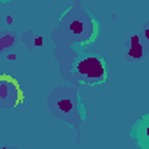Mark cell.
Listing matches in <instances>:
<instances>
[{
  "mask_svg": "<svg viewBox=\"0 0 149 149\" xmlns=\"http://www.w3.org/2000/svg\"><path fill=\"white\" fill-rule=\"evenodd\" d=\"M76 70L86 81H102L105 76V65L97 56H84L77 61Z\"/></svg>",
  "mask_w": 149,
  "mask_h": 149,
  "instance_id": "6da1fadb",
  "label": "cell"
},
{
  "mask_svg": "<svg viewBox=\"0 0 149 149\" xmlns=\"http://www.w3.org/2000/svg\"><path fill=\"white\" fill-rule=\"evenodd\" d=\"M21 98L23 97H21L19 86L13 77H7V76L0 77V107L4 109L14 107L21 102Z\"/></svg>",
  "mask_w": 149,
  "mask_h": 149,
  "instance_id": "7a4b0ae2",
  "label": "cell"
},
{
  "mask_svg": "<svg viewBox=\"0 0 149 149\" xmlns=\"http://www.w3.org/2000/svg\"><path fill=\"white\" fill-rule=\"evenodd\" d=\"M91 21H83V19H72L68 23V33L72 35V39L76 40H83V37H86L88 32V25Z\"/></svg>",
  "mask_w": 149,
  "mask_h": 149,
  "instance_id": "3957f363",
  "label": "cell"
},
{
  "mask_svg": "<svg viewBox=\"0 0 149 149\" xmlns=\"http://www.w3.org/2000/svg\"><path fill=\"white\" fill-rule=\"evenodd\" d=\"M132 58H140L142 56V46H140V42H139V39L137 37H133L132 39V46H130V53H128Z\"/></svg>",
  "mask_w": 149,
  "mask_h": 149,
  "instance_id": "277c9868",
  "label": "cell"
},
{
  "mask_svg": "<svg viewBox=\"0 0 149 149\" xmlns=\"http://www.w3.org/2000/svg\"><path fill=\"white\" fill-rule=\"evenodd\" d=\"M56 109L60 111V112H70L72 109H74V104H72V100H68V98H60L58 102H56Z\"/></svg>",
  "mask_w": 149,
  "mask_h": 149,
  "instance_id": "5b68a950",
  "label": "cell"
}]
</instances>
